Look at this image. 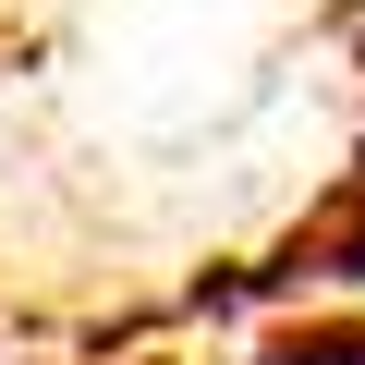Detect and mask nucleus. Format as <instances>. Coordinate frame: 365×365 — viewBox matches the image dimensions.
Instances as JSON below:
<instances>
[{
  "mask_svg": "<svg viewBox=\"0 0 365 365\" xmlns=\"http://www.w3.org/2000/svg\"><path fill=\"white\" fill-rule=\"evenodd\" d=\"M353 207H365V158H353ZM329 280H365V220H353V244H329Z\"/></svg>",
  "mask_w": 365,
  "mask_h": 365,
  "instance_id": "obj_1",
  "label": "nucleus"
}]
</instances>
